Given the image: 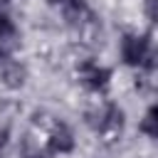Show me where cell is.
<instances>
[{
	"label": "cell",
	"instance_id": "6da1fadb",
	"mask_svg": "<svg viewBox=\"0 0 158 158\" xmlns=\"http://www.w3.org/2000/svg\"><path fill=\"white\" fill-rule=\"evenodd\" d=\"M121 57L131 67H141L151 59V40L146 35H123L121 40Z\"/></svg>",
	"mask_w": 158,
	"mask_h": 158
},
{
	"label": "cell",
	"instance_id": "7a4b0ae2",
	"mask_svg": "<svg viewBox=\"0 0 158 158\" xmlns=\"http://www.w3.org/2000/svg\"><path fill=\"white\" fill-rule=\"evenodd\" d=\"M109 77H111V72H109L106 67H99L96 62H84V64L79 67V79H81V84H84L86 89H91V91L104 89V86L109 84Z\"/></svg>",
	"mask_w": 158,
	"mask_h": 158
},
{
	"label": "cell",
	"instance_id": "3957f363",
	"mask_svg": "<svg viewBox=\"0 0 158 158\" xmlns=\"http://www.w3.org/2000/svg\"><path fill=\"white\" fill-rule=\"evenodd\" d=\"M121 126H123V114H121V109L114 106V104H109V106L99 114L96 131H101V133L111 141V138H116V136L121 133Z\"/></svg>",
	"mask_w": 158,
	"mask_h": 158
},
{
	"label": "cell",
	"instance_id": "277c9868",
	"mask_svg": "<svg viewBox=\"0 0 158 158\" xmlns=\"http://www.w3.org/2000/svg\"><path fill=\"white\" fill-rule=\"evenodd\" d=\"M17 44H20V32H17V27L12 25V20H10L5 12H0V59L10 57Z\"/></svg>",
	"mask_w": 158,
	"mask_h": 158
},
{
	"label": "cell",
	"instance_id": "5b68a950",
	"mask_svg": "<svg viewBox=\"0 0 158 158\" xmlns=\"http://www.w3.org/2000/svg\"><path fill=\"white\" fill-rule=\"evenodd\" d=\"M52 153H69L74 148V136L69 131L67 123H54V128L49 131V141H47Z\"/></svg>",
	"mask_w": 158,
	"mask_h": 158
},
{
	"label": "cell",
	"instance_id": "8992f818",
	"mask_svg": "<svg viewBox=\"0 0 158 158\" xmlns=\"http://www.w3.org/2000/svg\"><path fill=\"white\" fill-rule=\"evenodd\" d=\"M62 10H64L67 22L74 25V27H79L84 20H91V12H89V7H86V0H67V2L62 5Z\"/></svg>",
	"mask_w": 158,
	"mask_h": 158
},
{
	"label": "cell",
	"instance_id": "52a82bcc",
	"mask_svg": "<svg viewBox=\"0 0 158 158\" xmlns=\"http://www.w3.org/2000/svg\"><path fill=\"white\" fill-rule=\"evenodd\" d=\"M25 79H27V72L20 62H5V67H2V84L5 86L20 89L25 84Z\"/></svg>",
	"mask_w": 158,
	"mask_h": 158
},
{
	"label": "cell",
	"instance_id": "ba28073f",
	"mask_svg": "<svg viewBox=\"0 0 158 158\" xmlns=\"http://www.w3.org/2000/svg\"><path fill=\"white\" fill-rule=\"evenodd\" d=\"M141 131L146 136H151V138H158V104L146 111V116L141 121Z\"/></svg>",
	"mask_w": 158,
	"mask_h": 158
},
{
	"label": "cell",
	"instance_id": "9c48e42d",
	"mask_svg": "<svg viewBox=\"0 0 158 158\" xmlns=\"http://www.w3.org/2000/svg\"><path fill=\"white\" fill-rule=\"evenodd\" d=\"M146 10H148L151 22H158V0H148L146 2Z\"/></svg>",
	"mask_w": 158,
	"mask_h": 158
},
{
	"label": "cell",
	"instance_id": "30bf717a",
	"mask_svg": "<svg viewBox=\"0 0 158 158\" xmlns=\"http://www.w3.org/2000/svg\"><path fill=\"white\" fill-rule=\"evenodd\" d=\"M27 158H44V153H40V151H27Z\"/></svg>",
	"mask_w": 158,
	"mask_h": 158
},
{
	"label": "cell",
	"instance_id": "8fae6325",
	"mask_svg": "<svg viewBox=\"0 0 158 158\" xmlns=\"http://www.w3.org/2000/svg\"><path fill=\"white\" fill-rule=\"evenodd\" d=\"M47 2H49V5H64L67 0H47Z\"/></svg>",
	"mask_w": 158,
	"mask_h": 158
}]
</instances>
